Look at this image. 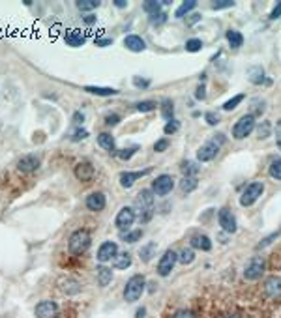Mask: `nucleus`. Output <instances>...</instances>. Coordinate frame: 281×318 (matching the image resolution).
I'll list each match as a JSON object with an SVG mask.
<instances>
[{
    "instance_id": "1",
    "label": "nucleus",
    "mask_w": 281,
    "mask_h": 318,
    "mask_svg": "<svg viewBox=\"0 0 281 318\" xmlns=\"http://www.w3.org/2000/svg\"><path fill=\"white\" fill-rule=\"evenodd\" d=\"M154 202L156 200H154L152 189H143L137 195L133 211H135V217H137L141 223H148L152 219V216H154Z\"/></svg>"
},
{
    "instance_id": "2",
    "label": "nucleus",
    "mask_w": 281,
    "mask_h": 318,
    "mask_svg": "<svg viewBox=\"0 0 281 318\" xmlns=\"http://www.w3.org/2000/svg\"><path fill=\"white\" fill-rule=\"evenodd\" d=\"M92 244V236H90V232L86 229H79L75 230L71 236H69V242H68V249L71 255H82V253H86Z\"/></svg>"
},
{
    "instance_id": "3",
    "label": "nucleus",
    "mask_w": 281,
    "mask_h": 318,
    "mask_svg": "<svg viewBox=\"0 0 281 318\" xmlns=\"http://www.w3.org/2000/svg\"><path fill=\"white\" fill-rule=\"evenodd\" d=\"M144 286H146V279L143 275H133V277L126 283V288H124V299L126 301H137L141 296H143L144 292Z\"/></svg>"
},
{
    "instance_id": "4",
    "label": "nucleus",
    "mask_w": 281,
    "mask_h": 318,
    "mask_svg": "<svg viewBox=\"0 0 281 318\" xmlns=\"http://www.w3.org/2000/svg\"><path fill=\"white\" fill-rule=\"evenodd\" d=\"M255 129V116L253 115H244L238 118V122L234 124L233 128V137L236 141H242L246 137L251 135V131Z\"/></svg>"
},
{
    "instance_id": "5",
    "label": "nucleus",
    "mask_w": 281,
    "mask_h": 318,
    "mask_svg": "<svg viewBox=\"0 0 281 318\" xmlns=\"http://www.w3.org/2000/svg\"><path fill=\"white\" fill-rule=\"evenodd\" d=\"M262 193H264V183H262V182H251L246 187V189H244V193H242L240 204L244 206V208H247V206H253V204L257 202L259 198H261Z\"/></svg>"
},
{
    "instance_id": "6",
    "label": "nucleus",
    "mask_w": 281,
    "mask_h": 318,
    "mask_svg": "<svg viewBox=\"0 0 281 318\" xmlns=\"http://www.w3.org/2000/svg\"><path fill=\"white\" fill-rule=\"evenodd\" d=\"M172 189H174V178L169 176V174H161V176H158L154 180V183H152V193L158 196L169 195Z\"/></svg>"
},
{
    "instance_id": "7",
    "label": "nucleus",
    "mask_w": 281,
    "mask_h": 318,
    "mask_svg": "<svg viewBox=\"0 0 281 318\" xmlns=\"http://www.w3.org/2000/svg\"><path fill=\"white\" fill-rule=\"evenodd\" d=\"M176 262H178V255H176L172 249L165 251L163 257L159 258V262H158V273L161 275V277H167V275L172 271V268H174Z\"/></svg>"
},
{
    "instance_id": "8",
    "label": "nucleus",
    "mask_w": 281,
    "mask_h": 318,
    "mask_svg": "<svg viewBox=\"0 0 281 318\" xmlns=\"http://www.w3.org/2000/svg\"><path fill=\"white\" fill-rule=\"evenodd\" d=\"M135 211H133V208L131 206H124V208H120V211L117 214V229L118 230H128V229H131V225L135 223Z\"/></svg>"
},
{
    "instance_id": "9",
    "label": "nucleus",
    "mask_w": 281,
    "mask_h": 318,
    "mask_svg": "<svg viewBox=\"0 0 281 318\" xmlns=\"http://www.w3.org/2000/svg\"><path fill=\"white\" fill-rule=\"evenodd\" d=\"M262 273H264V260L259 257L251 258V260L247 262L246 268H244V277H246L247 281H257Z\"/></svg>"
},
{
    "instance_id": "10",
    "label": "nucleus",
    "mask_w": 281,
    "mask_h": 318,
    "mask_svg": "<svg viewBox=\"0 0 281 318\" xmlns=\"http://www.w3.org/2000/svg\"><path fill=\"white\" fill-rule=\"evenodd\" d=\"M117 255H118V244L107 240V242H103V244L100 245V249H98V262H102V264L111 262V260L117 258Z\"/></svg>"
},
{
    "instance_id": "11",
    "label": "nucleus",
    "mask_w": 281,
    "mask_h": 318,
    "mask_svg": "<svg viewBox=\"0 0 281 318\" xmlns=\"http://www.w3.org/2000/svg\"><path fill=\"white\" fill-rule=\"evenodd\" d=\"M220 154V144L216 141H206L199 150H197V159L203 163H208L216 159V156Z\"/></svg>"
},
{
    "instance_id": "12",
    "label": "nucleus",
    "mask_w": 281,
    "mask_h": 318,
    "mask_svg": "<svg viewBox=\"0 0 281 318\" xmlns=\"http://www.w3.org/2000/svg\"><path fill=\"white\" fill-rule=\"evenodd\" d=\"M40 165H41L40 156H36V154H27V156H23L19 161H17V170L28 174V172H36V170L40 169Z\"/></svg>"
},
{
    "instance_id": "13",
    "label": "nucleus",
    "mask_w": 281,
    "mask_h": 318,
    "mask_svg": "<svg viewBox=\"0 0 281 318\" xmlns=\"http://www.w3.org/2000/svg\"><path fill=\"white\" fill-rule=\"evenodd\" d=\"M218 221H220L221 229L225 230V232H229V234L236 232V229H238L236 217H234V214L229 210V208H223V210H220V214H218Z\"/></svg>"
},
{
    "instance_id": "14",
    "label": "nucleus",
    "mask_w": 281,
    "mask_h": 318,
    "mask_svg": "<svg viewBox=\"0 0 281 318\" xmlns=\"http://www.w3.org/2000/svg\"><path fill=\"white\" fill-rule=\"evenodd\" d=\"M36 316L38 318H58V305L55 301H40L36 305Z\"/></svg>"
},
{
    "instance_id": "15",
    "label": "nucleus",
    "mask_w": 281,
    "mask_h": 318,
    "mask_svg": "<svg viewBox=\"0 0 281 318\" xmlns=\"http://www.w3.org/2000/svg\"><path fill=\"white\" fill-rule=\"evenodd\" d=\"M152 169L148 167V169H143V170H135V172H131V170H126V172H122L120 174V185H122L124 189H130L133 183L137 182L139 178L146 176V174H150Z\"/></svg>"
},
{
    "instance_id": "16",
    "label": "nucleus",
    "mask_w": 281,
    "mask_h": 318,
    "mask_svg": "<svg viewBox=\"0 0 281 318\" xmlns=\"http://www.w3.org/2000/svg\"><path fill=\"white\" fill-rule=\"evenodd\" d=\"M73 172H75L77 180H81V182H88V180L94 178L96 169H94V165H92L90 161H81V163H77L75 165Z\"/></svg>"
},
{
    "instance_id": "17",
    "label": "nucleus",
    "mask_w": 281,
    "mask_h": 318,
    "mask_svg": "<svg viewBox=\"0 0 281 318\" xmlns=\"http://www.w3.org/2000/svg\"><path fill=\"white\" fill-rule=\"evenodd\" d=\"M105 204H107V198H105V195H103L102 191H94V193H90L86 196V208L90 211H94V214L102 211L105 208Z\"/></svg>"
},
{
    "instance_id": "18",
    "label": "nucleus",
    "mask_w": 281,
    "mask_h": 318,
    "mask_svg": "<svg viewBox=\"0 0 281 318\" xmlns=\"http://www.w3.org/2000/svg\"><path fill=\"white\" fill-rule=\"evenodd\" d=\"M124 47L130 49L131 53H143L146 49V41L137 34H130L124 38Z\"/></svg>"
},
{
    "instance_id": "19",
    "label": "nucleus",
    "mask_w": 281,
    "mask_h": 318,
    "mask_svg": "<svg viewBox=\"0 0 281 318\" xmlns=\"http://www.w3.org/2000/svg\"><path fill=\"white\" fill-rule=\"evenodd\" d=\"M98 144L102 146L105 152H109V154H117V142H115V137L111 135V133H100L98 135Z\"/></svg>"
},
{
    "instance_id": "20",
    "label": "nucleus",
    "mask_w": 281,
    "mask_h": 318,
    "mask_svg": "<svg viewBox=\"0 0 281 318\" xmlns=\"http://www.w3.org/2000/svg\"><path fill=\"white\" fill-rule=\"evenodd\" d=\"M264 290L270 298H279L281 296V277H270L264 283Z\"/></svg>"
},
{
    "instance_id": "21",
    "label": "nucleus",
    "mask_w": 281,
    "mask_h": 318,
    "mask_svg": "<svg viewBox=\"0 0 281 318\" xmlns=\"http://www.w3.org/2000/svg\"><path fill=\"white\" fill-rule=\"evenodd\" d=\"M192 247H195V249H201V251H210L212 249V242H210V238L205 236V234H195V236L192 238Z\"/></svg>"
},
{
    "instance_id": "22",
    "label": "nucleus",
    "mask_w": 281,
    "mask_h": 318,
    "mask_svg": "<svg viewBox=\"0 0 281 318\" xmlns=\"http://www.w3.org/2000/svg\"><path fill=\"white\" fill-rule=\"evenodd\" d=\"M96 279H98V284L100 286H107V284L111 283V279H113V271H111V268H107V266H98L96 268Z\"/></svg>"
},
{
    "instance_id": "23",
    "label": "nucleus",
    "mask_w": 281,
    "mask_h": 318,
    "mask_svg": "<svg viewBox=\"0 0 281 318\" xmlns=\"http://www.w3.org/2000/svg\"><path fill=\"white\" fill-rule=\"evenodd\" d=\"M84 92L92 95H100V97H109V95H117V88H107V86H84Z\"/></svg>"
},
{
    "instance_id": "24",
    "label": "nucleus",
    "mask_w": 281,
    "mask_h": 318,
    "mask_svg": "<svg viewBox=\"0 0 281 318\" xmlns=\"http://www.w3.org/2000/svg\"><path fill=\"white\" fill-rule=\"evenodd\" d=\"M64 40L68 43L69 47H81L82 43H84V36L79 32V30H71L68 34L64 36Z\"/></svg>"
},
{
    "instance_id": "25",
    "label": "nucleus",
    "mask_w": 281,
    "mask_h": 318,
    "mask_svg": "<svg viewBox=\"0 0 281 318\" xmlns=\"http://www.w3.org/2000/svg\"><path fill=\"white\" fill-rule=\"evenodd\" d=\"M227 41H229L231 49H240L244 45V36L238 30H229L227 32Z\"/></svg>"
},
{
    "instance_id": "26",
    "label": "nucleus",
    "mask_w": 281,
    "mask_h": 318,
    "mask_svg": "<svg viewBox=\"0 0 281 318\" xmlns=\"http://www.w3.org/2000/svg\"><path fill=\"white\" fill-rule=\"evenodd\" d=\"M60 286H62L60 290L64 294H77V292L81 290V284L77 283V281H73V279H62Z\"/></svg>"
},
{
    "instance_id": "27",
    "label": "nucleus",
    "mask_w": 281,
    "mask_h": 318,
    "mask_svg": "<svg viewBox=\"0 0 281 318\" xmlns=\"http://www.w3.org/2000/svg\"><path fill=\"white\" fill-rule=\"evenodd\" d=\"M131 266V255L130 253H118L115 258V268L118 270H128Z\"/></svg>"
},
{
    "instance_id": "28",
    "label": "nucleus",
    "mask_w": 281,
    "mask_h": 318,
    "mask_svg": "<svg viewBox=\"0 0 281 318\" xmlns=\"http://www.w3.org/2000/svg\"><path fill=\"white\" fill-rule=\"evenodd\" d=\"M195 8H197V0H185V2H182V6L174 12V15H176L178 19H182L184 15H188L192 10H195Z\"/></svg>"
},
{
    "instance_id": "29",
    "label": "nucleus",
    "mask_w": 281,
    "mask_h": 318,
    "mask_svg": "<svg viewBox=\"0 0 281 318\" xmlns=\"http://www.w3.org/2000/svg\"><path fill=\"white\" fill-rule=\"evenodd\" d=\"M180 189L184 193H192V191L197 189V178L195 176H184L182 182H180Z\"/></svg>"
},
{
    "instance_id": "30",
    "label": "nucleus",
    "mask_w": 281,
    "mask_h": 318,
    "mask_svg": "<svg viewBox=\"0 0 281 318\" xmlns=\"http://www.w3.org/2000/svg\"><path fill=\"white\" fill-rule=\"evenodd\" d=\"M100 4H102L100 0H79V2H77V8L86 14V12H94V10H98Z\"/></svg>"
},
{
    "instance_id": "31",
    "label": "nucleus",
    "mask_w": 281,
    "mask_h": 318,
    "mask_svg": "<svg viewBox=\"0 0 281 318\" xmlns=\"http://www.w3.org/2000/svg\"><path fill=\"white\" fill-rule=\"evenodd\" d=\"M247 73H249V81L253 82V84H261V82L264 81V79H262V77H264V71H262L261 66H253V68H249Z\"/></svg>"
},
{
    "instance_id": "32",
    "label": "nucleus",
    "mask_w": 281,
    "mask_h": 318,
    "mask_svg": "<svg viewBox=\"0 0 281 318\" xmlns=\"http://www.w3.org/2000/svg\"><path fill=\"white\" fill-rule=\"evenodd\" d=\"M156 249H158V244H154V242H150V244H146L144 247H141V251H139V255H141V258H143L144 262H148L152 258V255L156 253Z\"/></svg>"
},
{
    "instance_id": "33",
    "label": "nucleus",
    "mask_w": 281,
    "mask_h": 318,
    "mask_svg": "<svg viewBox=\"0 0 281 318\" xmlns=\"http://www.w3.org/2000/svg\"><path fill=\"white\" fill-rule=\"evenodd\" d=\"M88 137V131L82 128V126H73V131L69 133V139L73 142H79V141H84Z\"/></svg>"
},
{
    "instance_id": "34",
    "label": "nucleus",
    "mask_w": 281,
    "mask_h": 318,
    "mask_svg": "<svg viewBox=\"0 0 281 318\" xmlns=\"http://www.w3.org/2000/svg\"><path fill=\"white\" fill-rule=\"evenodd\" d=\"M174 105H172L171 99H163L161 101V116H163L165 120H172V115H174Z\"/></svg>"
},
{
    "instance_id": "35",
    "label": "nucleus",
    "mask_w": 281,
    "mask_h": 318,
    "mask_svg": "<svg viewBox=\"0 0 281 318\" xmlns=\"http://www.w3.org/2000/svg\"><path fill=\"white\" fill-rule=\"evenodd\" d=\"M143 10L148 15L158 14V12H161V2H156V0H146V2H143Z\"/></svg>"
},
{
    "instance_id": "36",
    "label": "nucleus",
    "mask_w": 281,
    "mask_h": 318,
    "mask_svg": "<svg viewBox=\"0 0 281 318\" xmlns=\"http://www.w3.org/2000/svg\"><path fill=\"white\" fill-rule=\"evenodd\" d=\"M242 101H244V94H236L234 97H231L229 101L223 103V111H234Z\"/></svg>"
},
{
    "instance_id": "37",
    "label": "nucleus",
    "mask_w": 281,
    "mask_h": 318,
    "mask_svg": "<svg viewBox=\"0 0 281 318\" xmlns=\"http://www.w3.org/2000/svg\"><path fill=\"white\" fill-rule=\"evenodd\" d=\"M122 238L128 242V244H135V242H139V240L143 238V230L135 229V230H131V232H124Z\"/></svg>"
},
{
    "instance_id": "38",
    "label": "nucleus",
    "mask_w": 281,
    "mask_h": 318,
    "mask_svg": "<svg viewBox=\"0 0 281 318\" xmlns=\"http://www.w3.org/2000/svg\"><path fill=\"white\" fill-rule=\"evenodd\" d=\"M182 172H184V176H195L199 172V167L193 161H184L182 163Z\"/></svg>"
},
{
    "instance_id": "39",
    "label": "nucleus",
    "mask_w": 281,
    "mask_h": 318,
    "mask_svg": "<svg viewBox=\"0 0 281 318\" xmlns=\"http://www.w3.org/2000/svg\"><path fill=\"white\" fill-rule=\"evenodd\" d=\"M270 176L275 178V180H281V159H274L270 163Z\"/></svg>"
},
{
    "instance_id": "40",
    "label": "nucleus",
    "mask_w": 281,
    "mask_h": 318,
    "mask_svg": "<svg viewBox=\"0 0 281 318\" xmlns=\"http://www.w3.org/2000/svg\"><path fill=\"white\" fill-rule=\"evenodd\" d=\"M193 258H195V253H193V249H184L178 255V262H182V264H192Z\"/></svg>"
},
{
    "instance_id": "41",
    "label": "nucleus",
    "mask_w": 281,
    "mask_h": 318,
    "mask_svg": "<svg viewBox=\"0 0 281 318\" xmlns=\"http://www.w3.org/2000/svg\"><path fill=\"white\" fill-rule=\"evenodd\" d=\"M201 49H203V41L197 40V38L185 41V51H190V53H197V51H201Z\"/></svg>"
},
{
    "instance_id": "42",
    "label": "nucleus",
    "mask_w": 281,
    "mask_h": 318,
    "mask_svg": "<svg viewBox=\"0 0 281 318\" xmlns=\"http://www.w3.org/2000/svg\"><path fill=\"white\" fill-rule=\"evenodd\" d=\"M178 128H180V122L178 120H167V124H165V128H163V131L167 133V135H172V133H176L178 131Z\"/></svg>"
},
{
    "instance_id": "43",
    "label": "nucleus",
    "mask_w": 281,
    "mask_h": 318,
    "mask_svg": "<svg viewBox=\"0 0 281 318\" xmlns=\"http://www.w3.org/2000/svg\"><path fill=\"white\" fill-rule=\"evenodd\" d=\"M270 131H272L270 122H262L259 124V128H257V135H259V139H266V137L270 135Z\"/></svg>"
},
{
    "instance_id": "44",
    "label": "nucleus",
    "mask_w": 281,
    "mask_h": 318,
    "mask_svg": "<svg viewBox=\"0 0 281 318\" xmlns=\"http://www.w3.org/2000/svg\"><path fill=\"white\" fill-rule=\"evenodd\" d=\"M165 21H167V14H165V12H158V14L150 15V25H154V27L163 25Z\"/></svg>"
},
{
    "instance_id": "45",
    "label": "nucleus",
    "mask_w": 281,
    "mask_h": 318,
    "mask_svg": "<svg viewBox=\"0 0 281 318\" xmlns=\"http://www.w3.org/2000/svg\"><path fill=\"white\" fill-rule=\"evenodd\" d=\"M137 150H139V146H131V148H124V150H120V152H118V157H120V159H124V161H128V159H131V156H133V154H135Z\"/></svg>"
},
{
    "instance_id": "46",
    "label": "nucleus",
    "mask_w": 281,
    "mask_h": 318,
    "mask_svg": "<svg viewBox=\"0 0 281 318\" xmlns=\"http://www.w3.org/2000/svg\"><path fill=\"white\" fill-rule=\"evenodd\" d=\"M139 111V113H150V111H154L156 109V103L154 101H141V103H137V107H135Z\"/></svg>"
},
{
    "instance_id": "47",
    "label": "nucleus",
    "mask_w": 281,
    "mask_h": 318,
    "mask_svg": "<svg viewBox=\"0 0 281 318\" xmlns=\"http://www.w3.org/2000/svg\"><path fill=\"white\" fill-rule=\"evenodd\" d=\"M234 2L233 0H216L212 2V10H225V8H233Z\"/></svg>"
},
{
    "instance_id": "48",
    "label": "nucleus",
    "mask_w": 281,
    "mask_h": 318,
    "mask_svg": "<svg viewBox=\"0 0 281 318\" xmlns=\"http://www.w3.org/2000/svg\"><path fill=\"white\" fill-rule=\"evenodd\" d=\"M281 236V229H277L275 232H272L268 238H264L261 244H259V247H266V245H270V242H274V240H277V238Z\"/></svg>"
},
{
    "instance_id": "49",
    "label": "nucleus",
    "mask_w": 281,
    "mask_h": 318,
    "mask_svg": "<svg viewBox=\"0 0 281 318\" xmlns=\"http://www.w3.org/2000/svg\"><path fill=\"white\" fill-rule=\"evenodd\" d=\"M105 124L107 126H117V124H120V115H117V113H111V115L105 116Z\"/></svg>"
},
{
    "instance_id": "50",
    "label": "nucleus",
    "mask_w": 281,
    "mask_h": 318,
    "mask_svg": "<svg viewBox=\"0 0 281 318\" xmlns=\"http://www.w3.org/2000/svg\"><path fill=\"white\" fill-rule=\"evenodd\" d=\"M169 148V139H159L156 144H154V150L156 152H163V150Z\"/></svg>"
},
{
    "instance_id": "51",
    "label": "nucleus",
    "mask_w": 281,
    "mask_h": 318,
    "mask_svg": "<svg viewBox=\"0 0 281 318\" xmlns=\"http://www.w3.org/2000/svg\"><path fill=\"white\" fill-rule=\"evenodd\" d=\"M279 17H281V0L274 6V10L270 12V17H268V19H270V21H275V19H279Z\"/></svg>"
},
{
    "instance_id": "52",
    "label": "nucleus",
    "mask_w": 281,
    "mask_h": 318,
    "mask_svg": "<svg viewBox=\"0 0 281 318\" xmlns=\"http://www.w3.org/2000/svg\"><path fill=\"white\" fill-rule=\"evenodd\" d=\"M274 133H275V142H277V148L281 150V120H277V122H275Z\"/></svg>"
},
{
    "instance_id": "53",
    "label": "nucleus",
    "mask_w": 281,
    "mask_h": 318,
    "mask_svg": "<svg viewBox=\"0 0 281 318\" xmlns=\"http://www.w3.org/2000/svg\"><path fill=\"white\" fill-rule=\"evenodd\" d=\"M206 122L210 124V126H216V124L220 122V116L214 115V113H206Z\"/></svg>"
},
{
    "instance_id": "54",
    "label": "nucleus",
    "mask_w": 281,
    "mask_h": 318,
    "mask_svg": "<svg viewBox=\"0 0 281 318\" xmlns=\"http://www.w3.org/2000/svg\"><path fill=\"white\" fill-rule=\"evenodd\" d=\"M172 318H195V314H193L192 311H185V309H182V311L174 312V316Z\"/></svg>"
},
{
    "instance_id": "55",
    "label": "nucleus",
    "mask_w": 281,
    "mask_h": 318,
    "mask_svg": "<svg viewBox=\"0 0 281 318\" xmlns=\"http://www.w3.org/2000/svg\"><path fill=\"white\" fill-rule=\"evenodd\" d=\"M96 45L98 47H109V45H113V40L111 38H100V40H96Z\"/></svg>"
},
{
    "instance_id": "56",
    "label": "nucleus",
    "mask_w": 281,
    "mask_h": 318,
    "mask_svg": "<svg viewBox=\"0 0 281 318\" xmlns=\"http://www.w3.org/2000/svg\"><path fill=\"white\" fill-rule=\"evenodd\" d=\"M82 21H84V25H88V27H90V25H96V23H98V17H96L94 14H86Z\"/></svg>"
},
{
    "instance_id": "57",
    "label": "nucleus",
    "mask_w": 281,
    "mask_h": 318,
    "mask_svg": "<svg viewBox=\"0 0 281 318\" xmlns=\"http://www.w3.org/2000/svg\"><path fill=\"white\" fill-rule=\"evenodd\" d=\"M82 122H84V115L77 111L75 115H73V126H82Z\"/></svg>"
},
{
    "instance_id": "58",
    "label": "nucleus",
    "mask_w": 281,
    "mask_h": 318,
    "mask_svg": "<svg viewBox=\"0 0 281 318\" xmlns=\"http://www.w3.org/2000/svg\"><path fill=\"white\" fill-rule=\"evenodd\" d=\"M133 84H135L137 88H146V86L150 84V81H141V77H135V79H133Z\"/></svg>"
},
{
    "instance_id": "59",
    "label": "nucleus",
    "mask_w": 281,
    "mask_h": 318,
    "mask_svg": "<svg viewBox=\"0 0 281 318\" xmlns=\"http://www.w3.org/2000/svg\"><path fill=\"white\" fill-rule=\"evenodd\" d=\"M195 97H197V99H205V97H206L205 84H199V88H197V94H195Z\"/></svg>"
},
{
    "instance_id": "60",
    "label": "nucleus",
    "mask_w": 281,
    "mask_h": 318,
    "mask_svg": "<svg viewBox=\"0 0 281 318\" xmlns=\"http://www.w3.org/2000/svg\"><path fill=\"white\" fill-rule=\"evenodd\" d=\"M113 4H115L117 8H120V10H124V8H128V2H126V0H115Z\"/></svg>"
},
{
    "instance_id": "61",
    "label": "nucleus",
    "mask_w": 281,
    "mask_h": 318,
    "mask_svg": "<svg viewBox=\"0 0 281 318\" xmlns=\"http://www.w3.org/2000/svg\"><path fill=\"white\" fill-rule=\"evenodd\" d=\"M144 314H146V309H144V307H141V309L135 312V318H144Z\"/></svg>"
},
{
    "instance_id": "62",
    "label": "nucleus",
    "mask_w": 281,
    "mask_h": 318,
    "mask_svg": "<svg viewBox=\"0 0 281 318\" xmlns=\"http://www.w3.org/2000/svg\"><path fill=\"white\" fill-rule=\"evenodd\" d=\"M221 318H240V316H234L233 314V316H221Z\"/></svg>"
}]
</instances>
